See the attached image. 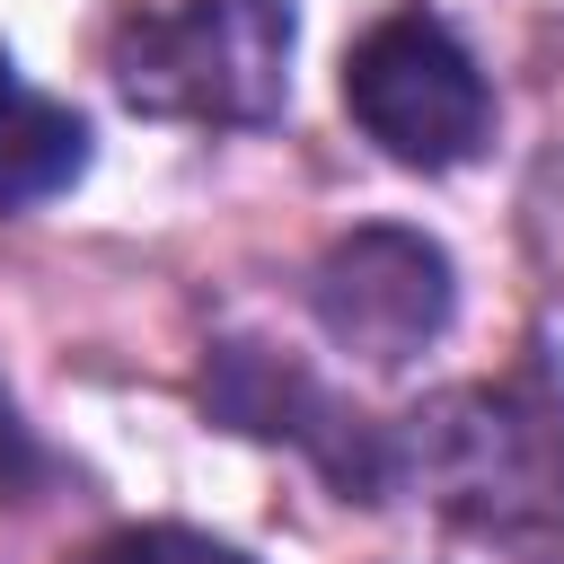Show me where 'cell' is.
I'll return each mask as SVG.
<instances>
[{"label": "cell", "instance_id": "cell-1", "mask_svg": "<svg viewBox=\"0 0 564 564\" xmlns=\"http://www.w3.org/2000/svg\"><path fill=\"white\" fill-rule=\"evenodd\" d=\"M115 88L141 115L264 123L291 88V0H185L115 35Z\"/></svg>", "mask_w": 564, "mask_h": 564}, {"label": "cell", "instance_id": "cell-2", "mask_svg": "<svg viewBox=\"0 0 564 564\" xmlns=\"http://www.w3.org/2000/svg\"><path fill=\"white\" fill-rule=\"evenodd\" d=\"M344 106L352 123L405 159V167H458L485 150L494 132V97H485V70L467 62V44L432 18H388L352 44L344 62Z\"/></svg>", "mask_w": 564, "mask_h": 564}, {"label": "cell", "instance_id": "cell-3", "mask_svg": "<svg viewBox=\"0 0 564 564\" xmlns=\"http://www.w3.org/2000/svg\"><path fill=\"white\" fill-rule=\"evenodd\" d=\"M432 476L441 494L494 529V538H520L529 520L538 529H564V397L546 388H467L432 414Z\"/></svg>", "mask_w": 564, "mask_h": 564}, {"label": "cell", "instance_id": "cell-4", "mask_svg": "<svg viewBox=\"0 0 564 564\" xmlns=\"http://www.w3.org/2000/svg\"><path fill=\"white\" fill-rule=\"evenodd\" d=\"M449 256L423 238V229H352L317 256V282H308V308L317 326L361 352V361H414L441 326H449Z\"/></svg>", "mask_w": 564, "mask_h": 564}, {"label": "cell", "instance_id": "cell-5", "mask_svg": "<svg viewBox=\"0 0 564 564\" xmlns=\"http://www.w3.org/2000/svg\"><path fill=\"white\" fill-rule=\"evenodd\" d=\"M88 167V123L53 97H0V203H44Z\"/></svg>", "mask_w": 564, "mask_h": 564}, {"label": "cell", "instance_id": "cell-6", "mask_svg": "<svg viewBox=\"0 0 564 564\" xmlns=\"http://www.w3.org/2000/svg\"><path fill=\"white\" fill-rule=\"evenodd\" d=\"M97 564H247V555L220 546V538H203V529H132V538H115Z\"/></svg>", "mask_w": 564, "mask_h": 564}, {"label": "cell", "instance_id": "cell-7", "mask_svg": "<svg viewBox=\"0 0 564 564\" xmlns=\"http://www.w3.org/2000/svg\"><path fill=\"white\" fill-rule=\"evenodd\" d=\"M26 458V441H18V414H9V397H0V476Z\"/></svg>", "mask_w": 564, "mask_h": 564}, {"label": "cell", "instance_id": "cell-8", "mask_svg": "<svg viewBox=\"0 0 564 564\" xmlns=\"http://www.w3.org/2000/svg\"><path fill=\"white\" fill-rule=\"evenodd\" d=\"M0 97H9V44H0Z\"/></svg>", "mask_w": 564, "mask_h": 564}]
</instances>
